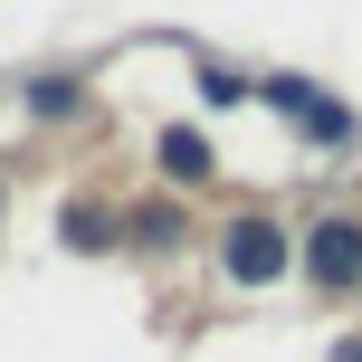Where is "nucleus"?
Returning <instances> with one entry per match:
<instances>
[{"instance_id":"nucleus-2","label":"nucleus","mask_w":362,"mask_h":362,"mask_svg":"<svg viewBox=\"0 0 362 362\" xmlns=\"http://www.w3.org/2000/svg\"><path fill=\"white\" fill-rule=\"evenodd\" d=\"M219 257H229V276H238V286H267V276H286V238H276L267 219H238Z\"/></svg>"},{"instance_id":"nucleus-4","label":"nucleus","mask_w":362,"mask_h":362,"mask_svg":"<svg viewBox=\"0 0 362 362\" xmlns=\"http://www.w3.org/2000/svg\"><path fill=\"white\" fill-rule=\"evenodd\" d=\"M163 172H172V181H210V144H200L191 124H172V134H163Z\"/></svg>"},{"instance_id":"nucleus-1","label":"nucleus","mask_w":362,"mask_h":362,"mask_svg":"<svg viewBox=\"0 0 362 362\" xmlns=\"http://www.w3.org/2000/svg\"><path fill=\"white\" fill-rule=\"evenodd\" d=\"M305 276L315 286H362V219H325L305 238Z\"/></svg>"},{"instance_id":"nucleus-5","label":"nucleus","mask_w":362,"mask_h":362,"mask_svg":"<svg viewBox=\"0 0 362 362\" xmlns=\"http://www.w3.org/2000/svg\"><path fill=\"white\" fill-rule=\"evenodd\" d=\"M29 105H38V115H67V105H76V86H67V76H38Z\"/></svg>"},{"instance_id":"nucleus-7","label":"nucleus","mask_w":362,"mask_h":362,"mask_svg":"<svg viewBox=\"0 0 362 362\" xmlns=\"http://www.w3.org/2000/svg\"><path fill=\"white\" fill-rule=\"evenodd\" d=\"M334 362H362V344H344V353H334Z\"/></svg>"},{"instance_id":"nucleus-3","label":"nucleus","mask_w":362,"mask_h":362,"mask_svg":"<svg viewBox=\"0 0 362 362\" xmlns=\"http://www.w3.org/2000/svg\"><path fill=\"white\" fill-rule=\"evenodd\" d=\"M267 95H276V105H286V115H296V124H305V134H315V144H353V115H344V105H325V95H315V86H305V76H276V86H267Z\"/></svg>"},{"instance_id":"nucleus-6","label":"nucleus","mask_w":362,"mask_h":362,"mask_svg":"<svg viewBox=\"0 0 362 362\" xmlns=\"http://www.w3.org/2000/svg\"><path fill=\"white\" fill-rule=\"evenodd\" d=\"M200 95H210V105H238V95H248V86H238L229 67H200Z\"/></svg>"}]
</instances>
